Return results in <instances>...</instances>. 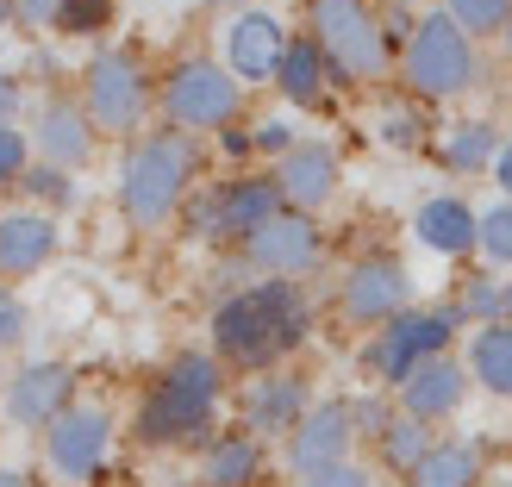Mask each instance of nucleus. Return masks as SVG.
<instances>
[{"mask_svg": "<svg viewBox=\"0 0 512 487\" xmlns=\"http://www.w3.org/2000/svg\"><path fill=\"white\" fill-rule=\"evenodd\" d=\"M463 369H469L475 388H488L494 400H512V325H506V319L469 331V356H463Z\"/></svg>", "mask_w": 512, "mask_h": 487, "instance_id": "393cba45", "label": "nucleus"}, {"mask_svg": "<svg viewBox=\"0 0 512 487\" xmlns=\"http://www.w3.org/2000/svg\"><path fill=\"white\" fill-rule=\"evenodd\" d=\"M394 419H400L394 394H381V388H369V394H350V425H356V438L381 444V431H388Z\"/></svg>", "mask_w": 512, "mask_h": 487, "instance_id": "72a5a7b5", "label": "nucleus"}, {"mask_svg": "<svg viewBox=\"0 0 512 487\" xmlns=\"http://www.w3.org/2000/svg\"><path fill=\"white\" fill-rule=\"evenodd\" d=\"M375 7H381V13H413V7L431 13V0H375Z\"/></svg>", "mask_w": 512, "mask_h": 487, "instance_id": "37998d69", "label": "nucleus"}, {"mask_svg": "<svg viewBox=\"0 0 512 487\" xmlns=\"http://www.w3.org/2000/svg\"><path fill=\"white\" fill-rule=\"evenodd\" d=\"M19 194H25V207H38V213H50V219H63L75 200H82L75 175H69V169H50V163H32V169H25Z\"/></svg>", "mask_w": 512, "mask_h": 487, "instance_id": "c756f323", "label": "nucleus"}, {"mask_svg": "<svg viewBox=\"0 0 512 487\" xmlns=\"http://www.w3.org/2000/svg\"><path fill=\"white\" fill-rule=\"evenodd\" d=\"M32 163H38L32 132H25V125H0V194H19V182H25Z\"/></svg>", "mask_w": 512, "mask_h": 487, "instance_id": "473e14b6", "label": "nucleus"}, {"mask_svg": "<svg viewBox=\"0 0 512 487\" xmlns=\"http://www.w3.org/2000/svg\"><path fill=\"white\" fill-rule=\"evenodd\" d=\"M469 369L456 363V356H438V363H425L413 381H400V394H394V406L406 419H419V425H450L456 413L469 406Z\"/></svg>", "mask_w": 512, "mask_h": 487, "instance_id": "412c9836", "label": "nucleus"}, {"mask_svg": "<svg viewBox=\"0 0 512 487\" xmlns=\"http://www.w3.org/2000/svg\"><path fill=\"white\" fill-rule=\"evenodd\" d=\"M444 13L463 25V32L481 44V38H500L506 19H512V0H444Z\"/></svg>", "mask_w": 512, "mask_h": 487, "instance_id": "7c9ffc66", "label": "nucleus"}, {"mask_svg": "<svg viewBox=\"0 0 512 487\" xmlns=\"http://www.w3.org/2000/svg\"><path fill=\"white\" fill-rule=\"evenodd\" d=\"M200 7H213V13H238L244 0H200Z\"/></svg>", "mask_w": 512, "mask_h": 487, "instance_id": "49530a36", "label": "nucleus"}, {"mask_svg": "<svg viewBox=\"0 0 512 487\" xmlns=\"http://www.w3.org/2000/svg\"><path fill=\"white\" fill-rule=\"evenodd\" d=\"M431 444H438V431L400 413V419H394L388 431H381V444H375V456H381V469H388V475H400V481H406V475H413V469L425 463V450H431Z\"/></svg>", "mask_w": 512, "mask_h": 487, "instance_id": "cd10ccee", "label": "nucleus"}, {"mask_svg": "<svg viewBox=\"0 0 512 487\" xmlns=\"http://www.w3.org/2000/svg\"><path fill=\"white\" fill-rule=\"evenodd\" d=\"M313 406H319V394L306 381V369H269L238 388V425L263 444H288Z\"/></svg>", "mask_w": 512, "mask_h": 487, "instance_id": "f8f14e48", "label": "nucleus"}, {"mask_svg": "<svg viewBox=\"0 0 512 487\" xmlns=\"http://www.w3.org/2000/svg\"><path fill=\"white\" fill-rule=\"evenodd\" d=\"M400 487H488L481 481V444L475 438H438L425 450V463Z\"/></svg>", "mask_w": 512, "mask_h": 487, "instance_id": "a878e982", "label": "nucleus"}, {"mask_svg": "<svg viewBox=\"0 0 512 487\" xmlns=\"http://www.w3.org/2000/svg\"><path fill=\"white\" fill-rule=\"evenodd\" d=\"M500 125L494 119H450L438 138H431V157L450 175H494V157H500Z\"/></svg>", "mask_w": 512, "mask_h": 487, "instance_id": "b1692460", "label": "nucleus"}, {"mask_svg": "<svg viewBox=\"0 0 512 487\" xmlns=\"http://www.w3.org/2000/svg\"><path fill=\"white\" fill-rule=\"evenodd\" d=\"M331 82H338V75H331V63L319 57V44L306 38V32H294L288 38V57H281V69H275V94L288 100L294 113H319L325 100H331Z\"/></svg>", "mask_w": 512, "mask_h": 487, "instance_id": "5701e85b", "label": "nucleus"}, {"mask_svg": "<svg viewBox=\"0 0 512 487\" xmlns=\"http://www.w3.org/2000/svg\"><path fill=\"white\" fill-rule=\"evenodd\" d=\"M500 487H512V481H500Z\"/></svg>", "mask_w": 512, "mask_h": 487, "instance_id": "3c124183", "label": "nucleus"}, {"mask_svg": "<svg viewBox=\"0 0 512 487\" xmlns=\"http://www.w3.org/2000/svg\"><path fill=\"white\" fill-rule=\"evenodd\" d=\"M369 125H375V144H381V150H400V157H406V150H425V144H431V119H425V107H419L413 94H406V100H388V107H381Z\"/></svg>", "mask_w": 512, "mask_h": 487, "instance_id": "bb28decb", "label": "nucleus"}, {"mask_svg": "<svg viewBox=\"0 0 512 487\" xmlns=\"http://www.w3.org/2000/svg\"><path fill=\"white\" fill-rule=\"evenodd\" d=\"M494 182H500V200H512V138L500 144V157H494Z\"/></svg>", "mask_w": 512, "mask_h": 487, "instance_id": "79ce46f5", "label": "nucleus"}, {"mask_svg": "<svg viewBox=\"0 0 512 487\" xmlns=\"http://www.w3.org/2000/svg\"><path fill=\"white\" fill-rule=\"evenodd\" d=\"M481 256H488L494 269H512V200H494V207L481 213Z\"/></svg>", "mask_w": 512, "mask_h": 487, "instance_id": "f704fd0d", "label": "nucleus"}, {"mask_svg": "<svg viewBox=\"0 0 512 487\" xmlns=\"http://www.w3.org/2000/svg\"><path fill=\"white\" fill-rule=\"evenodd\" d=\"M75 94L94 119L100 138H119L132 144L150 132V107H157V75L138 57L132 44H94L82 75H75Z\"/></svg>", "mask_w": 512, "mask_h": 487, "instance_id": "423d86ee", "label": "nucleus"}, {"mask_svg": "<svg viewBox=\"0 0 512 487\" xmlns=\"http://www.w3.org/2000/svg\"><path fill=\"white\" fill-rule=\"evenodd\" d=\"M500 50H506V57H512V19H506V32H500Z\"/></svg>", "mask_w": 512, "mask_h": 487, "instance_id": "de8ad7c7", "label": "nucleus"}, {"mask_svg": "<svg viewBox=\"0 0 512 487\" xmlns=\"http://www.w3.org/2000/svg\"><path fill=\"white\" fill-rule=\"evenodd\" d=\"M300 13L338 82H388L400 69V44L375 0H300Z\"/></svg>", "mask_w": 512, "mask_h": 487, "instance_id": "20e7f679", "label": "nucleus"}, {"mask_svg": "<svg viewBox=\"0 0 512 487\" xmlns=\"http://www.w3.org/2000/svg\"><path fill=\"white\" fill-rule=\"evenodd\" d=\"M338 313H344V325H363V331H381L388 319L413 313V269H406V256L400 250L350 256L338 275Z\"/></svg>", "mask_w": 512, "mask_h": 487, "instance_id": "9d476101", "label": "nucleus"}, {"mask_svg": "<svg viewBox=\"0 0 512 487\" xmlns=\"http://www.w3.org/2000/svg\"><path fill=\"white\" fill-rule=\"evenodd\" d=\"M225 413V363L213 350H175L144 388L132 438L144 450H207Z\"/></svg>", "mask_w": 512, "mask_h": 487, "instance_id": "f03ea898", "label": "nucleus"}, {"mask_svg": "<svg viewBox=\"0 0 512 487\" xmlns=\"http://www.w3.org/2000/svg\"><path fill=\"white\" fill-rule=\"evenodd\" d=\"M75 394H82V375H75V363H63V356H32V363H19L7 375V388H0L7 419L38 431V438L75 406Z\"/></svg>", "mask_w": 512, "mask_h": 487, "instance_id": "4468645a", "label": "nucleus"}, {"mask_svg": "<svg viewBox=\"0 0 512 487\" xmlns=\"http://www.w3.org/2000/svg\"><path fill=\"white\" fill-rule=\"evenodd\" d=\"M269 175L281 188V207L319 219L331 200H338V188H344V157H338V144H325V138H300Z\"/></svg>", "mask_w": 512, "mask_h": 487, "instance_id": "f3484780", "label": "nucleus"}, {"mask_svg": "<svg viewBox=\"0 0 512 487\" xmlns=\"http://www.w3.org/2000/svg\"><path fill=\"white\" fill-rule=\"evenodd\" d=\"M500 319H506V325H512V275H506V281H500Z\"/></svg>", "mask_w": 512, "mask_h": 487, "instance_id": "a18cd8bd", "label": "nucleus"}, {"mask_svg": "<svg viewBox=\"0 0 512 487\" xmlns=\"http://www.w3.org/2000/svg\"><path fill=\"white\" fill-rule=\"evenodd\" d=\"M0 388H7V375H0Z\"/></svg>", "mask_w": 512, "mask_h": 487, "instance_id": "8fccbe9b", "label": "nucleus"}, {"mask_svg": "<svg viewBox=\"0 0 512 487\" xmlns=\"http://www.w3.org/2000/svg\"><path fill=\"white\" fill-rule=\"evenodd\" d=\"M32 150H38V163L50 169H88L94 163V150H100V132H94V119L82 107V94H69V88H50L38 107H32Z\"/></svg>", "mask_w": 512, "mask_h": 487, "instance_id": "dca6fc26", "label": "nucleus"}, {"mask_svg": "<svg viewBox=\"0 0 512 487\" xmlns=\"http://www.w3.org/2000/svg\"><path fill=\"white\" fill-rule=\"evenodd\" d=\"M0 25H13V0H0Z\"/></svg>", "mask_w": 512, "mask_h": 487, "instance_id": "09e8293b", "label": "nucleus"}, {"mask_svg": "<svg viewBox=\"0 0 512 487\" xmlns=\"http://www.w3.org/2000/svg\"><path fill=\"white\" fill-rule=\"evenodd\" d=\"M406 232H413L419 250L444 256V263H469L481 250V213L463 194H425L413 207V225H406Z\"/></svg>", "mask_w": 512, "mask_h": 487, "instance_id": "aec40b11", "label": "nucleus"}, {"mask_svg": "<svg viewBox=\"0 0 512 487\" xmlns=\"http://www.w3.org/2000/svg\"><path fill=\"white\" fill-rule=\"evenodd\" d=\"M13 32L44 44L50 32H57V0H13Z\"/></svg>", "mask_w": 512, "mask_h": 487, "instance_id": "4c0bfd02", "label": "nucleus"}, {"mask_svg": "<svg viewBox=\"0 0 512 487\" xmlns=\"http://www.w3.org/2000/svg\"><path fill=\"white\" fill-rule=\"evenodd\" d=\"M25 338H32V313H25V300L13 288H0V356H13Z\"/></svg>", "mask_w": 512, "mask_h": 487, "instance_id": "e433bc0d", "label": "nucleus"}, {"mask_svg": "<svg viewBox=\"0 0 512 487\" xmlns=\"http://www.w3.org/2000/svg\"><path fill=\"white\" fill-rule=\"evenodd\" d=\"M200 169H207V150H200V138L175 132V125L132 138L125 157H119V182H113L119 219L132 225V232H163V225H175L188 207V194L200 188Z\"/></svg>", "mask_w": 512, "mask_h": 487, "instance_id": "7ed1b4c3", "label": "nucleus"}, {"mask_svg": "<svg viewBox=\"0 0 512 487\" xmlns=\"http://www.w3.org/2000/svg\"><path fill=\"white\" fill-rule=\"evenodd\" d=\"M225 144V157H256V144H250V125H232V132H219Z\"/></svg>", "mask_w": 512, "mask_h": 487, "instance_id": "a19ab883", "label": "nucleus"}, {"mask_svg": "<svg viewBox=\"0 0 512 487\" xmlns=\"http://www.w3.org/2000/svg\"><path fill=\"white\" fill-rule=\"evenodd\" d=\"M275 213H281L275 175L269 169H238V175H225V182H200L175 225L207 250H238L250 232H263Z\"/></svg>", "mask_w": 512, "mask_h": 487, "instance_id": "6e6552de", "label": "nucleus"}, {"mask_svg": "<svg viewBox=\"0 0 512 487\" xmlns=\"http://www.w3.org/2000/svg\"><path fill=\"white\" fill-rule=\"evenodd\" d=\"M288 25H281L269 7H238V13H225L219 25V63L238 75L244 88H275V69L281 57H288Z\"/></svg>", "mask_w": 512, "mask_h": 487, "instance_id": "2eb2a0df", "label": "nucleus"}, {"mask_svg": "<svg viewBox=\"0 0 512 487\" xmlns=\"http://www.w3.org/2000/svg\"><path fill=\"white\" fill-rule=\"evenodd\" d=\"M250 144H256V157L281 163V157L300 144V125H294V119H256V125H250Z\"/></svg>", "mask_w": 512, "mask_h": 487, "instance_id": "c9c22d12", "label": "nucleus"}, {"mask_svg": "<svg viewBox=\"0 0 512 487\" xmlns=\"http://www.w3.org/2000/svg\"><path fill=\"white\" fill-rule=\"evenodd\" d=\"M63 256V219L38 207H0V281H32Z\"/></svg>", "mask_w": 512, "mask_h": 487, "instance_id": "a211bd4d", "label": "nucleus"}, {"mask_svg": "<svg viewBox=\"0 0 512 487\" xmlns=\"http://www.w3.org/2000/svg\"><path fill=\"white\" fill-rule=\"evenodd\" d=\"M300 487H375L363 463H338V469H319V475H300Z\"/></svg>", "mask_w": 512, "mask_h": 487, "instance_id": "58836bf2", "label": "nucleus"}, {"mask_svg": "<svg viewBox=\"0 0 512 487\" xmlns=\"http://www.w3.org/2000/svg\"><path fill=\"white\" fill-rule=\"evenodd\" d=\"M113 438H119V425L107 406H88V400H75L69 413L44 431V463L57 481H94L100 469L113 463Z\"/></svg>", "mask_w": 512, "mask_h": 487, "instance_id": "ddd939ff", "label": "nucleus"}, {"mask_svg": "<svg viewBox=\"0 0 512 487\" xmlns=\"http://www.w3.org/2000/svg\"><path fill=\"white\" fill-rule=\"evenodd\" d=\"M157 113L188 138L232 132V125H244V82L219 57L188 50V57L163 63V75H157Z\"/></svg>", "mask_w": 512, "mask_h": 487, "instance_id": "0eeeda50", "label": "nucleus"}, {"mask_svg": "<svg viewBox=\"0 0 512 487\" xmlns=\"http://www.w3.org/2000/svg\"><path fill=\"white\" fill-rule=\"evenodd\" d=\"M0 487H32V475L13 469V463H0Z\"/></svg>", "mask_w": 512, "mask_h": 487, "instance_id": "c03bdc74", "label": "nucleus"}, {"mask_svg": "<svg viewBox=\"0 0 512 487\" xmlns=\"http://www.w3.org/2000/svg\"><path fill=\"white\" fill-rule=\"evenodd\" d=\"M113 25V0H57V38H100Z\"/></svg>", "mask_w": 512, "mask_h": 487, "instance_id": "2f4dec72", "label": "nucleus"}, {"mask_svg": "<svg viewBox=\"0 0 512 487\" xmlns=\"http://www.w3.org/2000/svg\"><path fill=\"white\" fill-rule=\"evenodd\" d=\"M350 444H356V425H350V400H319L313 413L300 419V431L281 444V463L300 475H319V469H338L350 463Z\"/></svg>", "mask_w": 512, "mask_h": 487, "instance_id": "6ab92c4d", "label": "nucleus"}, {"mask_svg": "<svg viewBox=\"0 0 512 487\" xmlns=\"http://www.w3.org/2000/svg\"><path fill=\"white\" fill-rule=\"evenodd\" d=\"M25 119V75L0 69V125H19Z\"/></svg>", "mask_w": 512, "mask_h": 487, "instance_id": "ea45409f", "label": "nucleus"}, {"mask_svg": "<svg viewBox=\"0 0 512 487\" xmlns=\"http://www.w3.org/2000/svg\"><path fill=\"white\" fill-rule=\"evenodd\" d=\"M207 338L213 356L238 375L288 369L313 344V294H306V281H250L213 306Z\"/></svg>", "mask_w": 512, "mask_h": 487, "instance_id": "f257e3e1", "label": "nucleus"}, {"mask_svg": "<svg viewBox=\"0 0 512 487\" xmlns=\"http://www.w3.org/2000/svg\"><path fill=\"white\" fill-rule=\"evenodd\" d=\"M475 82H481V44L444 7L419 13L400 44V88L419 107H450V100L475 94Z\"/></svg>", "mask_w": 512, "mask_h": 487, "instance_id": "39448f33", "label": "nucleus"}, {"mask_svg": "<svg viewBox=\"0 0 512 487\" xmlns=\"http://www.w3.org/2000/svg\"><path fill=\"white\" fill-rule=\"evenodd\" d=\"M456 331L463 325H456L450 306H413V313H400L381 331H369V344L356 350V369H363V381H375L381 394H400V381H413L425 363L450 356Z\"/></svg>", "mask_w": 512, "mask_h": 487, "instance_id": "1a4fd4ad", "label": "nucleus"}, {"mask_svg": "<svg viewBox=\"0 0 512 487\" xmlns=\"http://www.w3.org/2000/svg\"><path fill=\"white\" fill-rule=\"evenodd\" d=\"M232 256L256 281H300V275H313L325 263V225L313 213H288V207H281L263 232H250Z\"/></svg>", "mask_w": 512, "mask_h": 487, "instance_id": "9b49d317", "label": "nucleus"}, {"mask_svg": "<svg viewBox=\"0 0 512 487\" xmlns=\"http://www.w3.org/2000/svg\"><path fill=\"white\" fill-rule=\"evenodd\" d=\"M263 469H269V444L263 438H250L244 425H232V431H213V444L200 450V487H256L263 481Z\"/></svg>", "mask_w": 512, "mask_h": 487, "instance_id": "4be33fe9", "label": "nucleus"}, {"mask_svg": "<svg viewBox=\"0 0 512 487\" xmlns=\"http://www.w3.org/2000/svg\"><path fill=\"white\" fill-rule=\"evenodd\" d=\"M444 306L456 313V325H463V331L494 325L500 319V275H488V269L463 275V281H456V294H444Z\"/></svg>", "mask_w": 512, "mask_h": 487, "instance_id": "c85d7f7f", "label": "nucleus"}]
</instances>
